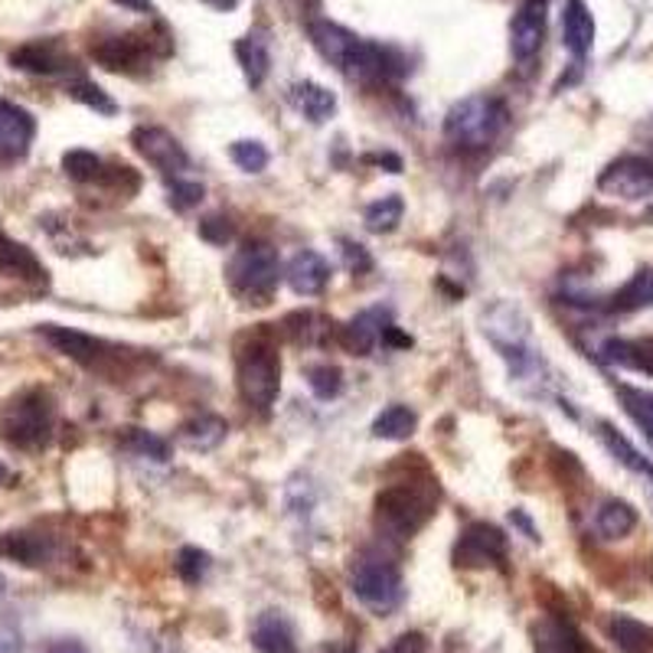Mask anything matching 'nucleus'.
<instances>
[{"mask_svg":"<svg viewBox=\"0 0 653 653\" xmlns=\"http://www.w3.org/2000/svg\"><path fill=\"white\" fill-rule=\"evenodd\" d=\"M598 438L604 441V448L627 467V470H633L637 477H643L646 480V487H650V493H653V461H646L617 428H611L607 422H601L598 425Z\"/></svg>","mask_w":653,"mask_h":653,"instance_id":"obj_25","label":"nucleus"},{"mask_svg":"<svg viewBox=\"0 0 653 653\" xmlns=\"http://www.w3.org/2000/svg\"><path fill=\"white\" fill-rule=\"evenodd\" d=\"M545 40V0H526L510 24V50L516 63H529Z\"/></svg>","mask_w":653,"mask_h":653,"instance_id":"obj_12","label":"nucleus"},{"mask_svg":"<svg viewBox=\"0 0 653 653\" xmlns=\"http://www.w3.org/2000/svg\"><path fill=\"white\" fill-rule=\"evenodd\" d=\"M285 278H288V288H291L294 294L314 298V294H321V291L327 288V281H330V265L324 262V255L304 249V252H298V255L288 262Z\"/></svg>","mask_w":653,"mask_h":653,"instance_id":"obj_16","label":"nucleus"},{"mask_svg":"<svg viewBox=\"0 0 653 653\" xmlns=\"http://www.w3.org/2000/svg\"><path fill=\"white\" fill-rule=\"evenodd\" d=\"M480 330L490 340V347L510 363V373L519 379H529L542 360L532 347V334H529V321L523 317V311L516 304H493L480 314Z\"/></svg>","mask_w":653,"mask_h":653,"instance_id":"obj_1","label":"nucleus"},{"mask_svg":"<svg viewBox=\"0 0 653 653\" xmlns=\"http://www.w3.org/2000/svg\"><path fill=\"white\" fill-rule=\"evenodd\" d=\"M210 8H216V11H233L236 8V0H206Z\"/></svg>","mask_w":653,"mask_h":653,"instance_id":"obj_46","label":"nucleus"},{"mask_svg":"<svg viewBox=\"0 0 653 653\" xmlns=\"http://www.w3.org/2000/svg\"><path fill=\"white\" fill-rule=\"evenodd\" d=\"M291 105H294L307 122L321 125V122H327V118L337 112V96H334L330 89L317 86V83H298V86L291 89Z\"/></svg>","mask_w":653,"mask_h":653,"instance_id":"obj_26","label":"nucleus"},{"mask_svg":"<svg viewBox=\"0 0 653 653\" xmlns=\"http://www.w3.org/2000/svg\"><path fill=\"white\" fill-rule=\"evenodd\" d=\"M281 389V360L275 347L255 340L249 350L239 353V392L259 412H268Z\"/></svg>","mask_w":653,"mask_h":653,"instance_id":"obj_7","label":"nucleus"},{"mask_svg":"<svg viewBox=\"0 0 653 653\" xmlns=\"http://www.w3.org/2000/svg\"><path fill=\"white\" fill-rule=\"evenodd\" d=\"M177 572H180V578L187 585H200L206 578V572H210V555L203 549H197V545H187L177 555Z\"/></svg>","mask_w":653,"mask_h":653,"instance_id":"obj_38","label":"nucleus"},{"mask_svg":"<svg viewBox=\"0 0 653 653\" xmlns=\"http://www.w3.org/2000/svg\"><path fill=\"white\" fill-rule=\"evenodd\" d=\"M0 275L21 281H47V268L40 265V259L4 229H0Z\"/></svg>","mask_w":653,"mask_h":653,"instance_id":"obj_19","label":"nucleus"},{"mask_svg":"<svg viewBox=\"0 0 653 653\" xmlns=\"http://www.w3.org/2000/svg\"><path fill=\"white\" fill-rule=\"evenodd\" d=\"M252 643L262 653H298V640L291 624L278 611H265L252 624Z\"/></svg>","mask_w":653,"mask_h":653,"instance_id":"obj_20","label":"nucleus"},{"mask_svg":"<svg viewBox=\"0 0 653 653\" xmlns=\"http://www.w3.org/2000/svg\"><path fill=\"white\" fill-rule=\"evenodd\" d=\"M236 60L246 73V83L252 89H259L268 76V66H272V56H268V43L259 37V34H249L236 43Z\"/></svg>","mask_w":653,"mask_h":653,"instance_id":"obj_27","label":"nucleus"},{"mask_svg":"<svg viewBox=\"0 0 653 653\" xmlns=\"http://www.w3.org/2000/svg\"><path fill=\"white\" fill-rule=\"evenodd\" d=\"M633 526H637V510H633L627 500H614V497H611V500H604V503L594 510V532H598L601 539H607V542L630 536Z\"/></svg>","mask_w":653,"mask_h":653,"instance_id":"obj_23","label":"nucleus"},{"mask_svg":"<svg viewBox=\"0 0 653 653\" xmlns=\"http://www.w3.org/2000/svg\"><path fill=\"white\" fill-rule=\"evenodd\" d=\"M14 480V474H11V467L4 464V461H0V487H8Z\"/></svg>","mask_w":653,"mask_h":653,"instance_id":"obj_47","label":"nucleus"},{"mask_svg":"<svg viewBox=\"0 0 653 653\" xmlns=\"http://www.w3.org/2000/svg\"><path fill=\"white\" fill-rule=\"evenodd\" d=\"M37 138V122L27 109L0 99V161H17L30 151Z\"/></svg>","mask_w":653,"mask_h":653,"instance_id":"obj_13","label":"nucleus"},{"mask_svg":"<svg viewBox=\"0 0 653 653\" xmlns=\"http://www.w3.org/2000/svg\"><path fill=\"white\" fill-rule=\"evenodd\" d=\"M278 252L265 242H249L229 262V285L249 304H268L278 288Z\"/></svg>","mask_w":653,"mask_h":653,"instance_id":"obj_6","label":"nucleus"},{"mask_svg":"<svg viewBox=\"0 0 653 653\" xmlns=\"http://www.w3.org/2000/svg\"><path fill=\"white\" fill-rule=\"evenodd\" d=\"M226 422L223 418H216V415H200V418H193V422H187L184 425V441L190 444V448H200V451H210V448H216L223 438H226Z\"/></svg>","mask_w":653,"mask_h":653,"instance_id":"obj_31","label":"nucleus"},{"mask_svg":"<svg viewBox=\"0 0 653 653\" xmlns=\"http://www.w3.org/2000/svg\"><path fill=\"white\" fill-rule=\"evenodd\" d=\"M0 555H11L21 565H43L50 558V542L37 532H4L0 536Z\"/></svg>","mask_w":653,"mask_h":653,"instance_id":"obj_29","label":"nucleus"},{"mask_svg":"<svg viewBox=\"0 0 653 653\" xmlns=\"http://www.w3.org/2000/svg\"><path fill=\"white\" fill-rule=\"evenodd\" d=\"M435 500H438V487H431V480L428 484L395 480L382 487L376 497V523L382 532L395 539H409L431 519Z\"/></svg>","mask_w":653,"mask_h":653,"instance_id":"obj_2","label":"nucleus"},{"mask_svg":"<svg viewBox=\"0 0 653 653\" xmlns=\"http://www.w3.org/2000/svg\"><path fill=\"white\" fill-rule=\"evenodd\" d=\"M536 653H594L585 633L565 614H545L529 630Z\"/></svg>","mask_w":653,"mask_h":653,"instance_id":"obj_11","label":"nucleus"},{"mask_svg":"<svg viewBox=\"0 0 653 653\" xmlns=\"http://www.w3.org/2000/svg\"><path fill=\"white\" fill-rule=\"evenodd\" d=\"M229 158H233V164H236L239 171H246V174H262V171L268 167V151H265V145H259V141H236V145L229 148Z\"/></svg>","mask_w":653,"mask_h":653,"instance_id":"obj_36","label":"nucleus"},{"mask_svg":"<svg viewBox=\"0 0 653 653\" xmlns=\"http://www.w3.org/2000/svg\"><path fill=\"white\" fill-rule=\"evenodd\" d=\"M307 386H311V392H314L317 399L330 402V399H337L340 389H343V373H340L337 366H330V363L311 366V369H307Z\"/></svg>","mask_w":653,"mask_h":653,"instance_id":"obj_35","label":"nucleus"},{"mask_svg":"<svg viewBox=\"0 0 653 653\" xmlns=\"http://www.w3.org/2000/svg\"><path fill=\"white\" fill-rule=\"evenodd\" d=\"M611 640L624 650V653H653V627L627 617V614H614L611 617Z\"/></svg>","mask_w":653,"mask_h":653,"instance_id":"obj_28","label":"nucleus"},{"mask_svg":"<svg viewBox=\"0 0 653 653\" xmlns=\"http://www.w3.org/2000/svg\"><path fill=\"white\" fill-rule=\"evenodd\" d=\"M154 40L151 37H112L102 40L99 47H92V56L112 70V73H135L138 66H145V60H151Z\"/></svg>","mask_w":653,"mask_h":653,"instance_id":"obj_15","label":"nucleus"},{"mask_svg":"<svg viewBox=\"0 0 653 653\" xmlns=\"http://www.w3.org/2000/svg\"><path fill=\"white\" fill-rule=\"evenodd\" d=\"M131 141H135V148H138V154L148 161V164H154L158 171H164V174H174V177H180L184 171H187V164H190V158H187V151H184V145L171 135V131H164V128H135V135H131Z\"/></svg>","mask_w":653,"mask_h":653,"instance_id":"obj_10","label":"nucleus"},{"mask_svg":"<svg viewBox=\"0 0 653 653\" xmlns=\"http://www.w3.org/2000/svg\"><path fill=\"white\" fill-rule=\"evenodd\" d=\"M122 8H131V11H141V14H154V4L151 0H118Z\"/></svg>","mask_w":653,"mask_h":653,"instance_id":"obj_45","label":"nucleus"},{"mask_svg":"<svg viewBox=\"0 0 653 653\" xmlns=\"http://www.w3.org/2000/svg\"><path fill=\"white\" fill-rule=\"evenodd\" d=\"M611 311H620V314H630V311H643V307H653V268L643 265L637 268L614 294H611Z\"/></svg>","mask_w":653,"mask_h":653,"instance_id":"obj_24","label":"nucleus"},{"mask_svg":"<svg viewBox=\"0 0 653 653\" xmlns=\"http://www.w3.org/2000/svg\"><path fill=\"white\" fill-rule=\"evenodd\" d=\"M40 334H43L63 356H70V360H76V363H83V366H89V369H105L102 363L112 356V353H109V350H112L109 343H102V340H96V337H89V334H83V330L43 324Z\"/></svg>","mask_w":653,"mask_h":653,"instance_id":"obj_14","label":"nucleus"},{"mask_svg":"<svg viewBox=\"0 0 653 653\" xmlns=\"http://www.w3.org/2000/svg\"><path fill=\"white\" fill-rule=\"evenodd\" d=\"M562 43L575 60H585L594 47V17L585 0H568L562 11Z\"/></svg>","mask_w":653,"mask_h":653,"instance_id":"obj_17","label":"nucleus"},{"mask_svg":"<svg viewBox=\"0 0 653 653\" xmlns=\"http://www.w3.org/2000/svg\"><path fill=\"white\" fill-rule=\"evenodd\" d=\"M128 444H131V448H138L141 454L154 457V461H167V454H171L167 441H161V438H154V435H148V431H138V428H131V435H128Z\"/></svg>","mask_w":653,"mask_h":653,"instance_id":"obj_40","label":"nucleus"},{"mask_svg":"<svg viewBox=\"0 0 653 653\" xmlns=\"http://www.w3.org/2000/svg\"><path fill=\"white\" fill-rule=\"evenodd\" d=\"M415 425H418V418H415V412L409 405H389V409H382L376 415L373 435L386 438V441H405V438H412Z\"/></svg>","mask_w":653,"mask_h":653,"instance_id":"obj_30","label":"nucleus"},{"mask_svg":"<svg viewBox=\"0 0 653 653\" xmlns=\"http://www.w3.org/2000/svg\"><path fill=\"white\" fill-rule=\"evenodd\" d=\"M350 588L360 604L376 614H389L405 601V581L392 558L382 552H363L350 568Z\"/></svg>","mask_w":653,"mask_h":653,"instance_id":"obj_5","label":"nucleus"},{"mask_svg":"<svg viewBox=\"0 0 653 653\" xmlns=\"http://www.w3.org/2000/svg\"><path fill=\"white\" fill-rule=\"evenodd\" d=\"M402 213H405V203H402V197H382V200H376V203H369L366 206V213H363V219H366V229L369 233H392L399 223H402Z\"/></svg>","mask_w":653,"mask_h":653,"instance_id":"obj_32","label":"nucleus"},{"mask_svg":"<svg viewBox=\"0 0 653 653\" xmlns=\"http://www.w3.org/2000/svg\"><path fill=\"white\" fill-rule=\"evenodd\" d=\"M200 236H203L206 242H213V246H226V242L233 239V226H229V219H223V216H210V219L200 223Z\"/></svg>","mask_w":653,"mask_h":653,"instance_id":"obj_41","label":"nucleus"},{"mask_svg":"<svg viewBox=\"0 0 653 653\" xmlns=\"http://www.w3.org/2000/svg\"><path fill=\"white\" fill-rule=\"evenodd\" d=\"M506 128V105L497 96H467L444 115V138L457 151H484Z\"/></svg>","mask_w":653,"mask_h":653,"instance_id":"obj_3","label":"nucleus"},{"mask_svg":"<svg viewBox=\"0 0 653 653\" xmlns=\"http://www.w3.org/2000/svg\"><path fill=\"white\" fill-rule=\"evenodd\" d=\"M200 200H203V184L174 177V184H171V206L174 210H193Z\"/></svg>","mask_w":653,"mask_h":653,"instance_id":"obj_39","label":"nucleus"},{"mask_svg":"<svg viewBox=\"0 0 653 653\" xmlns=\"http://www.w3.org/2000/svg\"><path fill=\"white\" fill-rule=\"evenodd\" d=\"M620 402L627 409V415L646 431V438L653 441V392H643V389H620Z\"/></svg>","mask_w":653,"mask_h":653,"instance_id":"obj_34","label":"nucleus"},{"mask_svg":"<svg viewBox=\"0 0 653 653\" xmlns=\"http://www.w3.org/2000/svg\"><path fill=\"white\" fill-rule=\"evenodd\" d=\"M454 562L461 568H487L506 562V536L490 523H470L454 545Z\"/></svg>","mask_w":653,"mask_h":653,"instance_id":"obj_9","label":"nucleus"},{"mask_svg":"<svg viewBox=\"0 0 653 653\" xmlns=\"http://www.w3.org/2000/svg\"><path fill=\"white\" fill-rule=\"evenodd\" d=\"M366 161H369V164H379V167L386 164L389 174H399V171H402V161H399L395 154H376V158H366Z\"/></svg>","mask_w":653,"mask_h":653,"instance_id":"obj_44","label":"nucleus"},{"mask_svg":"<svg viewBox=\"0 0 653 653\" xmlns=\"http://www.w3.org/2000/svg\"><path fill=\"white\" fill-rule=\"evenodd\" d=\"M53 435V402L43 389H27L0 409V438L24 451H40Z\"/></svg>","mask_w":653,"mask_h":653,"instance_id":"obj_4","label":"nucleus"},{"mask_svg":"<svg viewBox=\"0 0 653 653\" xmlns=\"http://www.w3.org/2000/svg\"><path fill=\"white\" fill-rule=\"evenodd\" d=\"M70 96H73L76 102H83V105H89V109L102 112V115H115V112H118V105L109 99V92H105V89H99V86H96V83H89V79H76V83L70 86Z\"/></svg>","mask_w":653,"mask_h":653,"instance_id":"obj_37","label":"nucleus"},{"mask_svg":"<svg viewBox=\"0 0 653 653\" xmlns=\"http://www.w3.org/2000/svg\"><path fill=\"white\" fill-rule=\"evenodd\" d=\"M598 190L604 197H614V200H624V203H637V200L653 197V161L640 158V154L617 158L598 177Z\"/></svg>","mask_w":653,"mask_h":653,"instance_id":"obj_8","label":"nucleus"},{"mask_svg":"<svg viewBox=\"0 0 653 653\" xmlns=\"http://www.w3.org/2000/svg\"><path fill=\"white\" fill-rule=\"evenodd\" d=\"M601 360L630 373L653 376V337H637V340H607L601 347Z\"/></svg>","mask_w":653,"mask_h":653,"instance_id":"obj_18","label":"nucleus"},{"mask_svg":"<svg viewBox=\"0 0 653 653\" xmlns=\"http://www.w3.org/2000/svg\"><path fill=\"white\" fill-rule=\"evenodd\" d=\"M0 588H4V578H0Z\"/></svg>","mask_w":653,"mask_h":653,"instance_id":"obj_48","label":"nucleus"},{"mask_svg":"<svg viewBox=\"0 0 653 653\" xmlns=\"http://www.w3.org/2000/svg\"><path fill=\"white\" fill-rule=\"evenodd\" d=\"M343 262H347V268H350V272H356V275H363V272H369V268H373V259H369V252H366L363 246H356V242H343Z\"/></svg>","mask_w":653,"mask_h":653,"instance_id":"obj_42","label":"nucleus"},{"mask_svg":"<svg viewBox=\"0 0 653 653\" xmlns=\"http://www.w3.org/2000/svg\"><path fill=\"white\" fill-rule=\"evenodd\" d=\"M422 646H425V640L418 637V633H405V637H399L389 650H382V653H422Z\"/></svg>","mask_w":653,"mask_h":653,"instance_id":"obj_43","label":"nucleus"},{"mask_svg":"<svg viewBox=\"0 0 653 653\" xmlns=\"http://www.w3.org/2000/svg\"><path fill=\"white\" fill-rule=\"evenodd\" d=\"M63 171L79 180V184H96V180H109V171H105V161L92 151H70L63 158Z\"/></svg>","mask_w":653,"mask_h":653,"instance_id":"obj_33","label":"nucleus"},{"mask_svg":"<svg viewBox=\"0 0 653 653\" xmlns=\"http://www.w3.org/2000/svg\"><path fill=\"white\" fill-rule=\"evenodd\" d=\"M11 63L34 76H56L73 66V60H66L56 43H27V47L14 50Z\"/></svg>","mask_w":653,"mask_h":653,"instance_id":"obj_22","label":"nucleus"},{"mask_svg":"<svg viewBox=\"0 0 653 653\" xmlns=\"http://www.w3.org/2000/svg\"><path fill=\"white\" fill-rule=\"evenodd\" d=\"M382 330H386V314L382 311H363L360 317H353L340 330V343L356 356H369L373 347L382 340Z\"/></svg>","mask_w":653,"mask_h":653,"instance_id":"obj_21","label":"nucleus"}]
</instances>
